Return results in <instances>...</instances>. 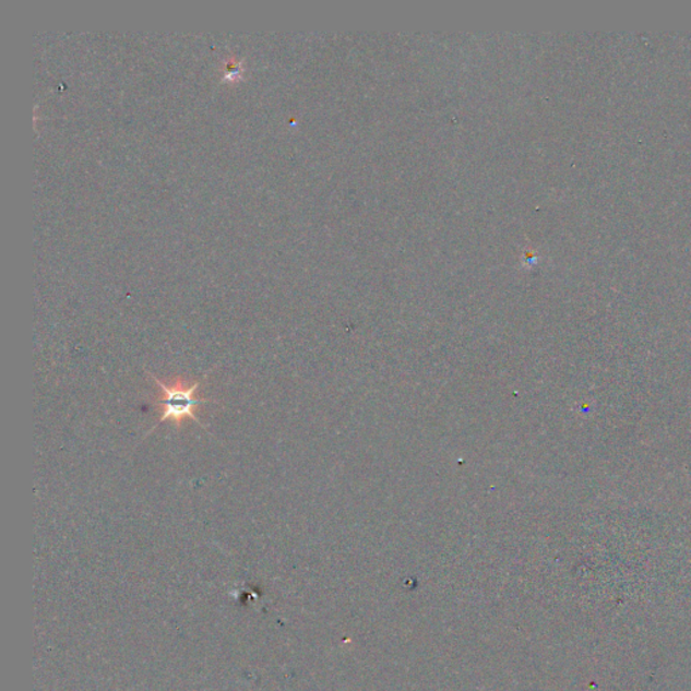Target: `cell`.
<instances>
[{
	"mask_svg": "<svg viewBox=\"0 0 691 691\" xmlns=\"http://www.w3.org/2000/svg\"><path fill=\"white\" fill-rule=\"evenodd\" d=\"M148 376L156 381L159 390L164 392V397L154 403L157 407H163L162 418H159V421L154 428H157L163 421L167 420H172L175 425L179 427L180 422L186 419L196 421L200 427L205 428L196 418L195 409L199 405L207 404L213 402V400L195 397L200 382H195V384L190 388H182L180 385L168 388L167 385H164V382L159 381L157 377H154L152 373H148ZM152 431H148L145 437H147Z\"/></svg>",
	"mask_w": 691,
	"mask_h": 691,
	"instance_id": "6da1fadb",
	"label": "cell"
}]
</instances>
